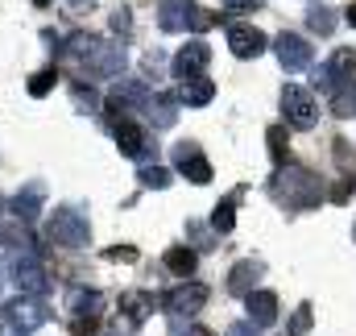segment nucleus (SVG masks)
<instances>
[{"instance_id": "obj_3", "label": "nucleus", "mask_w": 356, "mask_h": 336, "mask_svg": "<svg viewBox=\"0 0 356 336\" xmlns=\"http://www.w3.org/2000/svg\"><path fill=\"white\" fill-rule=\"evenodd\" d=\"M46 237L54 245H63V250H83L91 241V224L75 204H63V208H54L46 216Z\"/></svg>"}, {"instance_id": "obj_15", "label": "nucleus", "mask_w": 356, "mask_h": 336, "mask_svg": "<svg viewBox=\"0 0 356 336\" xmlns=\"http://www.w3.org/2000/svg\"><path fill=\"white\" fill-rule=\"evenodd\" d=\"M175 167L182 170L191 183H199V187H203V183H211V162L199 154V146H186V142H178V146H175Z\"/></svg>"}, {"instance_id": "obj_47", "label": "nucleus", "mask_w": 356, "mask_h": 336, "mask_svg": "<svg viewBox=\"0 0 356 336\" xmlns=\"http://www.w3.org/2000/svg\"><path fill=\"white\" fill-rule=\"evenodd\" d=\"M0 324H4V320H0Z\"/></svg>"}, {"instance_id": "obj_41", "label": "nucleus", "mask_w": 356, "mask_h": 336, "mask_svg": "<svg viewBox=\"0 0 356 336\" xmlns=\"http://www.w3.org/2000/svg\"><path fill=\"white\" fill-rule=\"evenodd\" d=\"M186 336H211L207 328H186Z\"/></svg>"}, {"instance_id": "obj_37", "label": "nucleus", "mask_w": 356, "mask_h": 336, "mask_svg": "<svg viewBox=\"0 0 356 336\" xmlns=\"http://www.w3.org/2000/svg\"><path fill=\"white\" fill-rule=\"evenodd\" d=\"M129 25H133L129 8H116V13H112V29H116V33H129Z\"/></svg>"}, {"instance_id": "obj_9", "label": "nucleus", "mask_w": 356, "mask_h": 336, "mask_svg": "<svg viewBox=\"0 0 356 336\" xmlns=\"http://www.w3.org/2000/svg\"><path fill=\"white\" fill-rule=\"evenodd\" d=\"M273 54H277L282 71H307V67L315 63L311 42H307V38H298V33H277V38H273Z\"/></svg>"}, {"instance_id": "obj_8", "label": "nucleus", "mask_w": 356, "mask_h": 336, "mask_svg": "<svg viewBox=\"0 0 356 336\" xmlns=\"http://www.w3.org/2000/svg\"><path fill=\"white\" fill-rule=\"evenodd\" d=\"M112 142H116V150H120L124 158H149V154H158V146H154V137L145 133V125H137V121H129V116L116 121Z\"/></svg>"}, {"instance_id": "obj_6", "label": "nucleus", "mask_w": 356, "mask_h": 336, "mask_svg": "<svg viewBox=\"0 0 356 336\" xmlns=\"http://www.w3.org/2000/svg\"><path fill=\"white\" fill-rule=\"evenodd\" d=\"M282 116H286V125H294V129H311V125L319 121L315 91H311V87H298V84H286L282 87Z\"/></svg>"}, {"instance_id": "obj_20", "label": "nucleus", "mask_w": 356, "mask_h": 336, "mask_svg": "<svg viewBox=\"0 0 356 336\" xmlns=\"http://www.w3.org/2000/svg\"><path fill=\"white\" fill-rule=\"evenodd\" d=\"M178 96L175 91H154L149 96V104H145V112H149V121H154V129H170L178 121Z\"/></svg>"}, {"instance_id": "obj_14", "label": "nucleus", "mask_w": 356, "mask_h": 336, "mask_svg": "<svg viewBox=\"0 0 356 336\" xmlns=\"http://www.w3.org/2000/svg\"><path fill=\"white\" fill-rule=\"evenodd\" d=\"M266 33L261 29H253V25H232L228 29V50L236 54V59H257V54H266Z\"/></svg>"}, {"instance_id": "obj_17", "label": "nucleus", "mask_w": 356, "mask_h": 336, "mask_svg": "<svg viewBox=\"0 0 356 336\" xmlns=\"http://www.w3.org/2000/svg\"><path fill=\"white\" fill-rule=\"evenodd\" d=\"M154 307H158V299H154L149 291H124V295H120V316H124L129 328H137L141 320H149Z\"/></svg>"}, {"instance_id": "obj_11", "label": "nucleus", "mask_w": 356, "mask_h": 336, "mask_svg": "<svg viewBox=\"0 0 356 336\" xmlns=\"http://www.w3.org/2000/svg\"><path fill=\"white\" fill-rule=\"evenodd\" d=\"M356 75V54L344 46V50H336L319 71H315V84H319V91H336L340 84H348Z\"/></svg>"}, {"instance_id": "obj_28", "label": "nucleus", "mask_w": 356, "mask_h": 336, "mask_svg": "<svg viewBox=\"0 0 356 336\" xmlns=\"http://www.w3.org/2000/svg\"><path fill=\"white\" fill-rule=\"evenodd\" d=\"M170 178H175L170 170L154 167V162H149V167H141V187H149V191H166V187H170Z\"/></svg>"}, {"instance_id": "obj_7", "label": "nucleus", "mask_w": 356, "mask_h": 336, "mask_svg": "<svg viewBox=\"0 0 356 336\" xmlns=\"http://www.w3.org/2000/svg\"><path fill=\"white\" fill-rule=\"evenodd\" d=\"M8 274H13V282H17L21 295H46L50 291V274H46V266L33 253H13Z\"/></svg>"}, {"instance_id": "obj_30", "label": "nucleus", "mask_w": 356, "mask_h": 336, "mask_svg": "<svg viewBox=\"0 0 356 336\" xmlns=\"http://www.w3.org/2000/svg\"><path fill=\"white\" fill-rule=\"evenodd\" d=\"M58 84V71H54V67H50V71H38V75H33V79H29V96H33V100H42V96H46V91H50V87Z\"/></svg>"}, {"instance_id": "obj_4", "label": "nucleus", "mask_w": 356, "mask_h": 336, "mask_svg": "<svg viewBox=\"0 0 356 336\" xmlns=\"http://www.w3.org/2000/svg\"><path fill=\"white\" fill-rule=\"evenodd\" d=\"M211 21H216V17L203 13L195 0H166V4L158 8V25H162L166 33H178V29H186V33H203Z\"/></svg>"}, {"instance_id": "obj_25", "label": "nucleus", "mask_w": 356, "mask_h": 336, "mask_svg": "<svg viewBox=\"0 0 356 336\" xmlns=\"http://www.w3.org/2000/svg\"><path fill=\"white\" fill-rule=\"evenodd\" d=\"M332 112L336 116H356V75L332 91Z\"/></svg>"}, {"instance_id": "obj_46", "label": "nucleus", "mask_w": 356, "mask_h": 336, "mask_svg": "<svg viewBox=\"0 0 356 336\" xmlns=\"http://www.w3.org/2000/svg\"><path fill=\"white\" fill-rule=\"evenodd\" d=\"M13 336H25V333H13Z\"/></svg>"}, {"instance_id": "obj_19", "label": "nucleus", "mask_w": 356, "mask_h": 336, "mask_svg": "<svg viewBox=\"0 0 356 336\" xmlns=\"http://www.w3.org/2000/svg\"><path fill=\"white\" fill-rule=\"evenodd\" d=\"M245 307H249V324L253 328H269L277 320V295L273 291H253L245 295Z\"/></svg>"}, {"instance_id": "obj_29", "label": "nucleus", "mask_w": 356, "mask_h": 336, "mask_svg": "<svg viewBox=\"0 0 356 336\" xmlns=\"http://www.w3.org/2000/svg\"><path fill=\"white\" fill-rule=\"evenodd\" d=\"M266 137H269V154H273V167H286V154H290V150H286V129H282V125H273Z\"/></svg>"}, {"instance_id": "obj_35", "label": "nucleus", "mask_w": 356, "mask_h": 336, "mask_svg": "<svg viewBox=\"0 0 356 336\" xmlns=\"http://www.w3.org/2000/svg\"><path fill=\"white\" fill-rule=\"evenodd\" d=\"M162 67H166V59H162L158 50H149V54H145V75H154V79H158V75H162Z\"/></svg>"}, {"instance_id": "obj_24", "label": "nucleus", "mask_w": 356, "mask_h": 336, "mask_svg": "<svg viewBox=\"0 0 356 336\" xmlns=\"http://www.w3.org/2000/svg\"><path fill=\"white\" fill-rule=\"evenodd\" d=\"M0 241L8 245V250L17 253H33L38 245H33V233H29V224H8V229H0Z\"/></svg>"}, {"instance_id": "obj_34", "label": "nucleus", "mask_w": 356, "mask_h": 336, "mask_svg": "<svg viewBox=\"0 0 356 336\" xmlns=\"http://www.w3.org/2000/svg\"><path fill=\"white\" fill-rule=\"evenodd\" d=\"M99 328V316H75V336H91Z\"/></svg>"}, {"instance_id": "obj_2", "label": "nucleus", "mask_w": 356, "mask_h": 336, "mask_svg": "<svg viewBox=\"0 0 356 336\" xmlns=\"http://www.w3.org/2000/svg\"><path fill=\"white\" fill-rule=\"evenodd\" d=\"M269 191L277 199H286L290 208H319V199H323V183L311 170L298 167H277V174L269 178Z\"/></svg>"}, {"instance_id": "obj_45", "label": "nucleus", "mask_w": 356, "mask_h": 336, "mask_svg": "<svg viewBox=\"0 0 356 336\" xmlns=\"http://www.w3.org/2000/svg\"><path fill=\"white\" fill-rule=\"evenodd\" d=\"M353 241H356V229H353Z\"/></svg>"}, {"instance_id": "obj_36", "label": "nucleus", "mask_w": 356, "mask_h": 336, "mask_svg": "<svg viewBox=\"0 0 356 336\" xmlns=\"http://www.w3.org/2000/svg\"><path fill=\"white\" fill-rule=\"evenodd\" d=\"M186 233H191V237H199V250H211V237H207V229H203L199 220H186Z\"/></svg>"}, {"instance_id": "obj_18", "label": "nucleus", "mask_w": 356, "mask_h": 336, "mask_svg": "<svg viewBox=\"0 0 356 336\" xmlns=\"http://www.w3.org/2000/svg\"><path fill=\"white\" fill-rule=\"evenodd\" d=\"M42 199H46V191H42V183H29V187H21L17 195H13V216L21 220V224H29V220H38L42 216Z\"/></svg>"}, {"instance_id": "obj_42", "label": "nucleus", "mask_w": 356, "mask_h": 336, "mask_svg": "<svg viewBox=\"0 0 356 336\" xmlns=\"http://www.w3.org/2000/svg\"><path fill=\"white\" fill-rule=\"evenodd\" d=\"M348 21H353V25H356V0H353V4H348Z\"/></svg>"}, {"instance_id": "obj_22", "label": "nucleus", "mask_w": 356, "mask_h": 336, "mask_svg": "<svg viewBox=\"0 0 356 336\" xmlns=\"http://www.w3.org/2000/svg\"><path fill=\"white\" fill-rule=\"evenodd\" d=\"M67 303H71L75 316H99L104 295H99L95 287H71V291H67Z\"/></svg>"}, {"instance_id": "obj_33", "label": "nucleus", "mask_w": 356, "mask_h": 336, "mask_svg": "<svg viewBox=\"0 0 356 336\" xmlns=\"http://www.w3.org/2000/svg\"><path fill=\"white\" fill-rule=\"evenodd\" d=\"M108 261H137V250L133 245H112V250H104Z\"/></svg>"}, {"instance_id": "obj_27", "label": "nucleus", "mask_w": 356, "mask_h": 336, "mask_svg": "<svg viewBox=\"0 0 356 336\" xmlns=\"http://www.w3.org/2000/svg\"><path fill=\"white\" fill-rule=\"evenodd\" d=\"M307 25H311L315 33H323V38H327V33L336 29V13H332L327 4H315V8H307Z\"/></svg>"}, {"instance_id": "obj_26", "label": "nucleus", "mask_w": 356, "mask_h": 336, "mask_svg": "<svg viewBox=\"0 0 356 336\" xmlns=\"http://www.w3.org/2000/svg\"><path fill=\"white\" fill-rule=\"evenodd\" d=\"M211 229H216V233H232V229H236V195H228V199L216 204V212H211Z\"/></svg>"}, {"instance_id": "obj_10", "label": "nucleus", "mask_w": 356, "mask_h": 336, "mask_svg": "<svg viewBox=\"0 0 356 336\" xmlns=\"http://www.w3.org/2000/svg\"><path fill=\"white\" fill-rule=\"evenodd\" d=\"M162 303H166L170 320L195 316V312H199V307L207 303V287H203V282H191V278H186V282H178V287L170 291V295H166V299H162Z\"/></svg>"}, {"instance_id": "obj_43", "label": "nucleus", "mask_w": 356, "mask_h": 336, "mask_svg": "<svg viewBox=\"0 0 356 336\" xmlns=\"http://www.w3.org/2000/svg\"><path fill=\"white\" fill-rule=\"evenodd\" d=\"M4 208H8V204H4V195H0V216H4Z\"/></svg>"}, {"instance_id": "obj_1", "label": "nucleus", "mask_w": 356, "mask_h": 336, "mask_svg": "<svg viewBox=\"0 0 356 336\" xmlns=\"http://www.w3.org/2000/svg\"><path fill=\"white\" fill-rule=\"evenodd\" d=\"M75 63H83V71L95 79H112L124 71V46L112 42V38H91V33H75L67 46H63Z\"/></svg>"}, {"instance_id": "obj_16", "label": "nucleus", "mask_w": 356, "mask_h": 336, "mask_svg": "<svg viewBox=\"0 0 356 336\" xmlns=\"http://www.w3.org/2000/svg\"><path fill=\"white\" fill-rule=\"evenodd\" d=\"M261 274H266V266H261L257 257H245V261H236V266H232V274H228V291L245 299V295H253V291H257Z\"/></svg>"}, {"instance_id": "obj_32", "label": "nucleus", "mask_w": 356, "mask_h": 336, "mask_svg": "<svg viewBox=\"0 0 356 336\" xmlns=\"http://www.w3.org/2000/svg\"><path fill=\"white\" fill-rule=\"evenodd\" d=\"M75 104H79L83 112H95V108H99V100H95V91H91V87H83V84H75Z\"/></svg>"}, {"instance_id": "obj_44", "label": "nucleus", "mask_w": 356, "mask_h": 336, "mask_svg": "<svg viewBox=\"0 0 356 336\" xmlns=\"http://www.w3.org/2000/svg\"><path fill=\"white\" fill-rule=\"evenodd\" d=\"M75 4H91V0H75Z\"/></svg>"}, {"instance_id": "obj_23", "label": "nucleus", "mask_w": 356, "mask_h": 336, "mask_svg": "<svg viewBox=\"0 0 356 336\" xmlns=\"http://www.w3.org/2000/svg\"><path fill=\"white\" fill-rule=\"evenodd\" d=\"M162 266H166L170 274H178V278H191L195 266H199V250H191V245H175V250H166Z\"/></svg>"}, {"instance_id": "obj_21", "label": "nucleus", "mask_w": 356, "mask_h": 336, "mask_svg": "<svg viewBox=\"0 0 356 336\" xmlns=\"http://www.w3.org/2000/svg\"><path fill=\"white\" fill-rule=\"evenodd\" d=\"M178 104H191V108H207L211 104V96H216V84L207 79V75H191V79H182L178 84Z\"/></svg>"}, {"instance_id": "obj_12", "label": "nucleus", "mask_w": 356, "mask_h": 336, "mask_svg": "<svg viewBox=\"0 0 356 336\" xmlns=\"http://www.w3.org/2000/svg\"><path fill=\"white\" fill-rule=\"evenodd\" d=\"M149 104V87L145 84H116L108 91V100H104V108L120 121V116H129L133 108H145Z\"/></svg>"}, {"instance_id": "obj_13", "label": "nucleus", "mask_w": 356, "mask_h": 336, "mask_svg": "<svg viewBox=\"0 0 356 336\" xmlns=\"http://www.w3.org/2000/svg\"><path fill=\"white\" fill-rule=\"evenodd\" d=\"M211 63V46L203 38H191L182 50L175 54V75L178 79H191V75H203V67Z\"/></svg>"}, {"instance_id": "obj_40", "label": "nucleus", "mask_w": 356, "mask_h": 336, "mask_svg": "<svg viewBox=\"0 0 356 336\" xmlns=\"http://www.w3.org/2000/svg\"><path fill=\"white\" fill-rule=\"evenodd\" d=\"M228 336H257V328H253V324H232Z\"/></svg>"}, {"instance_id": "obj_38", "label": "nucleus", "mask_w": 356, "mask_h": 336, "mask_svg": "<svg viewBox=\"0 0 356 336\" xmlns=\"http://www.w3.org/2000/svg\"><path fill=\"white\" fill-rule=\"evenodd\" d=\"M307 324H311V307H298V316H294V333H307Z\"/></svg>"}, {"instance_id": "obj_5", "label": "nucleus", "mask_w": 356, "mask_h": 336, "mask_svg": "<svg viewBox=\"0 0 356 336\" xmlns=\"http://www.w3.org/2000/svg\"><path fill=\"white\" fill-rule=\"evenodd\" d=\"M0 320L13 328V333H38L46 320H50V307L38 299V295H17L13 303H4V312H0Z\"/></svg>"}, {"instance_id": "obj_31", "label": "nucleus", "mask_w": 356, "mask_h": 336, "mask_svg": "<svg viewBox=\"0 0 356 336\" xmlns=\"http://www.w3.org/2000/svg\"><path fill=\"white\" fill-rule=\"evenodd\" d=\"M353 187H356L353 170H344V174H340V183L332 187V204H348V195H353Z\"/></svg>"}, {"instance_id": "obj_39", "label": "nucleus", "mask_w": 356, "mask_h": 336, "mask_svg": "<svg viewBox=\"0 0 356 336\" xmlns=\"http://www.w3.org/2000/svg\"><path fill=\"white\" fill-rule=\"evenodd\" d=\"M224 8H228V13H249V8H257V4H253V0H224Z\"/></svg>"}]
</instances>
